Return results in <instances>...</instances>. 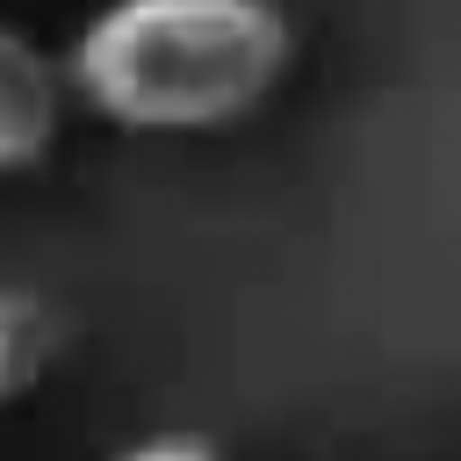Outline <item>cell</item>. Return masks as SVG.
Segmentation results:
<instances>
[{
    "mask_svg": "<svg viewBox=\"0 0 461 461\" xmlns=\"http://www.w3.org/2000/svg\"><path fill=\"white\" fill-rule=\"evenodd\" d=\"M115 461H223L209 439H194V432H151V439H137V447H122Z\"/></svg>",
    "mask_w": 461,
    "mask_h": 461,
    "instance_id": "277c9868",
    "label": "cell"
},
{
    "mask_svg": "<svg viewBox=\"0 0 461 461\" xmlns=\"http://www.w3.org/2000/svg\"><path fill=\"white\" fill-rule=\"evenodd\" d=\"M295 65L274 0H108L72 43L65 79L86 115L137 137H202L259 115Z\"/></svg>",
    "mask_w": 461,
    "mask_h": 461,
    "instance_id": "6da1fadb",
    "label": "cell"
},
{
    "mask_svg": "<svg viewBox=\"0 0 461 461\" xmlns=\"http://www.w3.org/2000/svg\"><path fill=\"white\" fill-rule=\"evenodd\" d=\"M72 108L65 58H50L29 29L0 22V173H29L50 158Z\"/></svg>",
    "mask_w": 461,
    "mask_h": 461,
    "instance_id": "7a4b0ae2",
    "label": "cell"
},
{
    "mask_svg": "<svg viewBox=\"0 0 461 461\" xmlns=\"http://www.w3.org/2000/svg\"><path fill=\"white\" fill-rule=\"evenodd\" d=\"M43 360H50V310L22 288H0V411L22 389H36Z\"/></svg>",
    "mask_w": 461,
    "mask_h": 461,
    "instance_id": "3957f363",
    "label": "cell"
}]
</instances>
